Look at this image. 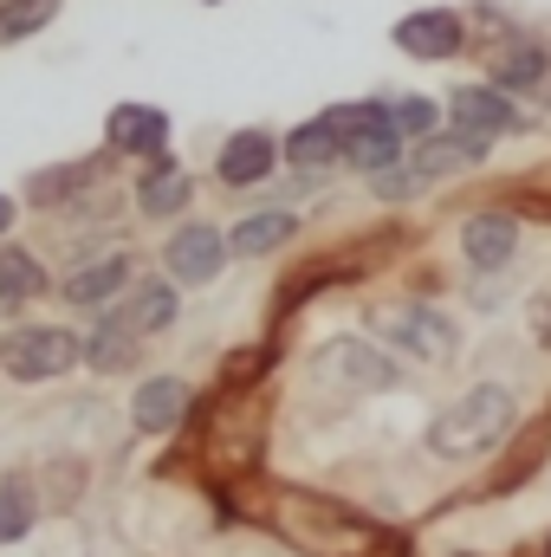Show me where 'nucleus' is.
I'll list each match as a JSON object with an SVG mask.
<instances>
[{
    "label": "nucleus",
    "mask_w": 551,
    "mask_h": 557,
    "mask_svg": "<svg viewBox=\"0 0 551 557\" xmlns=\"http://www.w3.org/2000/svg\"><path fill=\"white\" fill-rule=\"evenodd\" d=\"M506 434H513V396H506V389H493V383L467 389L461 403H448L441 416L428 421V447H434L441 460H474V454H493Z\"/></svg>",
    "instance_id": "obj_1"
},
{
    "label": "nucleus",
    "mask_w": 551,
    "mask_h": 557,
    "mask_svg": "<svg viewBox=\"0 0 551 557\" xmlns=\"http://www.w3.org/2000/svg\"><path fill=\"white\" fill-rule=\"evenodd\" d=\"M85 357V344L65 331V324H20L0 337V370L13 383H46V376H65L72 363Z\"/></svg>",
    "instance_id": "obj_2"
},
{
    "label": "nucleus",
    "mask_w": 551,
    "mask_h": 557,
    "mask_svg": "<svg viewBox=\"0 0 551 557\" xmlns=\"http://www.w3.org/2000/svg\"><path fill=\"white\" fill-rule=\"evenodd\" d=\"M377 331L403 350V357H415V363H448L454 357V324L434 311V305H383L377 311Z\"/></svg>",
    "instance_id": "obj_3"
},
{
    "label": "nucleus",
    "mask_w": 551,
    "mask_h": 557,
    "mask_svg": "<svg viewBox=\"0 0 551 557\" xmlns=\"http://www.w3.org/2000/svg\"><path fill=\"white\" fill-rule=\"evenodd\" d=\"M311 376L331 383V389H390L396 383V363L377 344H364V337H331L311 357Z\"/></svg>",
    "instance_id": "obj_4"
},
{
    "label": "nucleus",
    "mask_w": 551,
    "mask_h": 557,
    "mask_svg": "<svg viewBox=\"0 0 551 557\" xmlns=\"http://www.w3.org/2000/svg\"><path fill=\"white\" fill-rule=\"evenodd\" d=\"M448 117H454V131H467V137H513V131H526V117H519V104H513V91H500V85H461L454 98H448Z\"/></svg>",
    "instance_id": "obj_5"
},
{
    "label": "nucleus",
    "mask_w": 551,
    "mask_h": 557,
    "mask_svg": "<svg viewBox=\"0 0 551 557\" xmlns=\"http://www.w3.org/2000/svg\"><path fill=\"white\" fill-rule=\"evenodd\" d=\"M396 46L409 59H454L467 46V26H461L454 7H415V13L396 20Z\"/></svg>",
    "instance_id": "obj_6"
},
{
    "label": "nucleus",
    "mask_w": 551,
    "mask_h": 557,
    "mask_svg": "<svg viewBox=\"0 0 551 557\" xmlns=\"http://www.w3.org/2000/svg\"><path fill=\"white\" fill-rule=\"evenodd\" d=\"M221 260H228V240L215 227H201V221L175 227L169 247H162V267H169V278H182V285H208V278L221 273Z\"/></svg>",
    "instance_id": "obj_7"
},
{
    "label": "nucleus",
    "mask_w": 551,
    "mask_h": 557,
    "mask_svg": "<svg viewBox=\"0 0 551 557\" xmlns=\"http://www.w3.org/2000/svg\"><path fill=\"white\" fill-rule=\"evenodd\" d=\"M487 156V137H467V131H434V137L415 143L409 169L421 182H448V175H461V169H474Z\"/></svg>",
    "instance_id": "obj_8"
},
{
    "label": "nucleus",
    "mask_w": 551,
    "mask_h": 557,
    "mask_svg": "<svg viewBox=\"0 0 551 557\" xmlns=\"http://www.w3.org/2000/svg\"><path fill=\"white\" fill-rule=\"evenodd\" d=\"M279 162V143L267 131H234V137L221 143V162H215V175L228 182V188H254V182H267Z\"/></svg>",
    "instance_id": "obj_9"
},
{
    "label": "nucleus",
    "mask_w": 551,
    "mask_h": 557,
    "mask_svg": "<svg viewBox=\"0 0 551 557\" xmlns=\"http://www.w3.org/2000/svg\"><path fill=\"white\" fill-rule=\"evenodd\" d=\"M513 247H519V221L513 214H474L461 227V253H467L474 273H500L513 260Z\"/></svg>",
    "instance_id": "obj_10"
},
{
    "label": "nucleus",
    "mask_w": 551,
    "mask_h": 557,
    "mask_svg": "<svg viewBox=\"0 0 551 557\" xmlns=\"http://www.w3.org/2000/svg\"><path fill=\"white\" fill-rule=\"evenodd\" d=\"M105 137H111V149H124V156H162L169 117H162L156 104H118V111L105 117Z\"/></svg>",
    "instance_id": "obj_11"
},
{
    "label": "nucleus",
    "mask_w": 551,
    "mask_h": 557,
    "mask_svg": "<svg viewBox=\"0 0 551 557\" xmlns=\"http://www.w3.org/2000/svg\"><path fill=\"white\" fill-rule=\"evenodd\" d=\"M182 416H188V383H175V376H149V383H137L131 421H137L143 434H169Z\"/></svg>",
    "instance_id": "obj_12"
},
{
    "label": "nucleus",
    "mask_w": 551,
    "mask_h": 557,
    "mask_svg": "<svg viewBox=\"0 0 551 557\" xmlns=\"http://www.w3.org/2000/svg\"><path fill=\"white\" fill-rule=\"evenodd\" d=\"M124 285H137V260L131 253H105V260H91V267H78V273L65 278V298L72 305H105Z\"/></svg>",
    "instance_id": "obj_13"
},
{
    "label": "nucleus",
    "mask_w": 551,
    "mask_h": 557,
    "mask_svg": "<svg viewBox=\"0 0 551 557\" xmlns=\"http://www.w3.org/2000/svg\"><path fill=\"white\" fill-rule=\"evenodd\" d=\"M396 149H403V131H396V111L383 104L357 137L344 143V162H357L364 175H383V169H396Z\"/></svg>",
    "instance_id": "obj_14"
},
{
    "label": "nucleus",
    "mask_w": 551,
    "mask_h": 557,
    "mask_svg": "<svg viewBox=\"0 0 551 557\" xmlns=\"http://www.w3.org/2000/svg\"><path fill=\"white\" fill-rule=\"evenodd\" d=\"M546 72H551V52L539 39H513V46L493 52V85H500V91H539Z\"/></svg>",
    "instance_id": "obj_15"
},
{
    "label": "nucleus",
    "mask_w": 551,
    "mask_h": 557,
    "mask_svg": "<svg viewBox=\"0 0 551 557\" xmlns=\"http://www.w3.org/2000/svg\"><path fill=\"white\" fill-rule=\"evenodd\" d=\"M188 195H195V182H188V169H175V162H156L149 175H137V208L149 214V221L182 214V208H188Z\"/></svg>",
    "instance_id": "obj_16"
},
{
    "label": "nucleus",
    "mask_w": 551,
    "mask_h": 557,
    "mask_svg": "<svg viewBox=\"0 0 551 557\" xmlns=\"http://www.w3.org/2000/svg\"><path fill=\"white\" fill-rule=\"evenodd\" d=\"M292 234H298V221H292L285 208H267V214H247V221L228 234V253H241V260H260V253H279Z\"/></svg>",
    "instance_id": "obj_17"
},
{
    "label": "nucleus",
    "mask_w": 551,
    "mask_h": 557,
    "mask_svg": "<svg viewBox=\"0 0 551 557\" xmlns=\"http://www.w3.org/2000/svg\"><path fill=\"white\" fill-rule=\"evenodd\" d=\"M124 324H131L137 337L169 331V324H175V285H162V278H137L131 298H124Z\"/></svg>",
    "instance_id": "obj_18"
},
{
    "label": "nucleus",
    "mask_w": 551,
    "mask_h": 557,
    "mask_svg": "<svg viewBox=\"0 0 551 557\" xmlns=\"http://www.w3.org/2000/svg\"><path fill=\"white\" fill-rule=\"evenodd\" d=\"M338 156H344V143H338V131H331L325 117H311V124H298V131L285 137V162H292L298 175H325Z\"/></svg>",
    "instance_id": "obj_19"
},
{
    "label": "nucleus",
    "mask_w": 551,
    "mask_h": 557,
    "mask_svg": "<svg viewBox=\"0 0 551 557\" xmlns=\"http://www.w3.org/2000/svg\"><path fill=\"white\" fill-rule=\"evenodd\" d=\"M85 363H98V370H131V363H137V331H131L124 318H105V324L85 337Z\"/></svg>",
    "instance_id": "obj_20"
},
{
    "label": "nucleus",
    "mask_w": 551,
    "mask_h": 557,
    "mask_svg": "<svg viewBox=\"0 0 551 557\" xmlns=\"http://www.w3.org/2000/svg\"><path fill=\"white\" fill-rule=\"evenodd\" d=\"M46 285V267L26 253V247H0V305H20Z\"/></svg>",
    "instance_id": "obj_21"
},
{
    "label": "nucleus",
    "mask_w": 551,
    "mask_h": 557,
    "mask_svg": "<svg viewBox=\"0 0 551 557\" xmlns=\"http://www.w3.org/2000/svg\"><path fill=\"white\" fill-rule=\"evenodd\" d=\"M85 182H91V169H85V162H65V169H39V175L26 182V201H33V208H52V201L78 195Z\"/></svg>",
    "instance_id": "obj_22"
},
{
    "label": "nucleus",
    "mask_w": 551,
    "mask_h": 557,
    "mask_svg": "<svg viewBox=\"0 0 551 557\" xmlns=\"http://www.w3.org/2000/svg\"><path fill=\"white\" fill-rule=\"evenodd\" d=\"M26 532H33V486L0 480V545H20Z\"/></svg>",
    "instance_id": "obj_23"
},
{
    "label": "nucleus",
    "mask_w": 551,
    "mask_h": 557,
    "mask_svg": "<svg viewBox=\"0 0 551 557\" xmlns=\"http://www.w3.org/2000/svg\"><path fill=\"white\" fill-rule=\"evenodd\" d=\"M59 13V0H0V39H33L46 33Z\"/></svg>",
    "instance_id": "obj_24"
},
{
    "label": "nucleus",
    "mask_w": 551,
    "mask_h": 557,
    "mask_svg": "<svg viewBox=\"0 0 551 557\" xmlns=\"http://www.w3.org/2000/svg\"><path fill=\"white\" fill-rule=\"evenodd\" d=\"M390 111H396V131H403V137H415V143L441 131V104H434V98H396Z\"/></svg>",
    "instance_id": "obj_25"
},
{
    "label": "nucleus",
    "mask_w": 551,
    "mask_h": 557,
    "mask_svg": "<svg viewBox=\"0 0 551 557\" xmlns=\"http://www.w3.org/2000/svg\"><path fill=\"white\" fill-rule=\"evenodd\" d=\"M532 324H539V337H546V350H551V298H539V305H532Z\"/></svg>",
    "instance_id": "obj_26"
},
{
    "label": "nucleus",
    "mask_w": 551,
    "mask_h": 557,
    "mask_svg": "<svg viewBox=\"0 0 551 557\" xmlns=\"http://www.w3.org/2000/svg\"><path fill=\"white\" fill-rule=\"evenodd\" d=\"M7 227H13V201L0 195V234H7Z\"/></svg>",
    "instance_id": "obj_27"
}]
</instances>
